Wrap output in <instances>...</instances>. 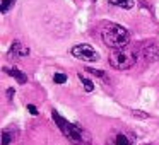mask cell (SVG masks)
Returning a JSON list of instances; mask_svg holds the SVG:
<instances>
[{"mask_svg": "<svg viewBox=\"0 0 159 145\" xmlns=\"http://www.w3.org/2000/svg\"><path fill=\"white\" fill-rule=\"evenodd\" d=\"M52 116H53V120H55L57 126L60 128V131H62V133L65 135V137L69 138V140L72 142L74 145H82L84 142H86L84 138H89L86 133H84V130H80L79 126H75V125L69 123V121H67L63 116H60L58 111L53 109V111H52Z\"/></svg>", "mask_w": 159, "mask_h": 145, "instance_id": "7a4b0ae2", "label": "cell"}, {"mask_svg": "<svg viewBox=\"0 0 159 145\" xmlns=\"http://www.w3.org/2000/svg\"><path fill=\"white\" fill-rule=\"evenodd\" d=\"M93 2H96V0H93Z\"/></svg>", "mask_w": 159, "mask_h": 145, "instance_id": "ac0fdd59", "label": "cell"}, {"mask_svg": "<svg viewBox=\"0 0 159 145\" xmlns=\"http://www.w3.org/2000/svg\"><path fill=\"white\" fill-rule=\"evenodd\" d=\"M101 38L103 43L111 50L116 48H125L130 43V33L120 24H115V22H108L103 26L101 29Z\"/></svg>", "mask_w": 159, "mask_h": 145, "instance_id": "6da1fadb", "label": "cell"}, {"mask_svg": "<svg viewBox=\"0 0 159 145\" xmlns=\"http://www.w3.org/2000/svg\"><path fill=\"white\" fill-rule=\"evenodd\" d=\"M142 56H144L147 62H154L157 58V46L156 45H145L142 48Z\"/></svg>", "mask_w": 159, "mask_h": 145, "instance_id": "52a82bcc", "label": "cell"}, {"mask_svg": "<svg viewBox=\"0 0 159 145\" xmlns=\"http://www.w3.org/2000/svg\"><path fill=\"white\" fill-rule=\"evenodd\" d=\"M28 111L33 114V116H36V114H38V109H36V106H33V104H28Z\"/></svg>", "mask_w": 159, "mask_h": 145, "instance_id": "2e32d148", "label": "cell"}, {"mask_svg": "<svg viewBox=\"0 0 159 145\" xmlns=\"http://www.w3.org/2000/svg\"><path fill=\"white\" fill-rule=\"evenodd\" d=\"M70 53H72L75 58L84 60V62H98V60H99L98 51L89 45H77L70 50Z\"/></svg>", "mask_w": 159, "mask_h": 145, "instance_id": "277c9868", "label": "cell"}, {"mask_svg": "<svg viewBox=\"0 0 159 145\" xmlns=\"http://www.w3.org/2000/svg\"><path fill=\"white\" fill-rule=\"evenodd\" d=\"M14 4H16V0H2V4H0V11L5 14V12H9V9H11Z\"/></svg>", "mask_w": 159, "mask_h": 145, "instance_id": "7c38bea8", "label": "cell"}, {"mask_svg": "<svg viewBox=\"0 0 159 145\" xmlns=\"http://www.w3.org/2000/svg\"><path fill=\"white\" fill-rule=\"evenodd\" d=\"M14 94H16V90L12 89V87H11V89H7V99L12 101V99H14Z\"/></svg>", "mask_w": 159, "mask_h": 145, "instance_id": "e0dca14e", "label": "cell"}, {"mask_svg": "<svg viewBox=\"0 0 159 145\" xmlns=\"http://www.w3.org/2000/svg\"><path fill=\"white\" fill-rule=\"evenodd\" d=\"M79 79H80V82H82V86H84V89H86V92H93V90H94V84L91 82L89 79H86L82 73H79Z\"/></svg>", "mask_w": 159, "mask_h": 145, "instance_id": "8fae6325", "label": "cell"}, {"mask_svg": "<svg viewBox=\"0 0 159 145\" xmlns=\"http://www.w3.org/2000/svg\"><path fill=\"white\" fill-rule=\"evenodd\" d=\"M135 62H137V53H135L134 50H130L128 46L111 50V53H110L111 67H115V68H118V70L130 68V67L135 65Z\"/></svg>", "mask_w": 159, "mask_h": 145, "instance_id": "3957f363", "label": "cell"}, {"mask_svg": "<svg viewBox=\"0 0 159 145\" xmlns=\"http://www.w3.org/2000/svg\"><path fill=\"white\" fill-rule=\"evenodd\" d=\"M29 55V48L22 46L19 41H14L11 46V51H9V56H14V58H22V56Z\"/></svg>", "mask_w": 159, "mask_h": 145, "instance_id": "8992f818", "label": "cell"}, {"mask_svg": "<svg viewBox=\"0 0 159 145\" xmlns=\"http://www.w3.org/2000/svg\"><path fill=\"white\" fill-rule=\"evenodd\" d=\"M5 72L11 73V75L14 77V79L17 80L19 84H26V82H28V77H26V73H24V72H21L19 68H11V70L5 68Z\"/></svg>", "mask_w": 159, "mask_h": 145, "instance_id": "9c48e42d", "label": "cell"}, {"mask_svg": "<svg viewBox=\"0 0 159 145\" xmlns=\"http://www.w3.org/2000/svg\"><path fill=\"white\" fill-rule=\"evenodd\" d=\"M110 4L121 9H132L135 5V0H110Z\"/></svg>", "mask_w": 159, "mask_h": 145, "instance_id": "30bf717a", "label": "cell"}, {"mask_svg": "<svg viewBox=\"0 0 159 145\" xmlns=\"http://www.w3.org/2000/svg\"><path fill=\"white\" fill-rule=\"evenodd\" d=\"M106 145H134V137H130L125 131H120V133L113 135L111 138H108Z\"/></svg>", "mask_w": 159, "mask_h": 145, "instance_id": "5b68a950", "label": "cell"}, {"mask_svg": "<svg viewBox=\"0 0 159 145\" xmlns=\"http://www.w3.org/2000/svg\"><path fill=\"white\" fill-rule=\"evenodd\" d=\"M86 72H91L93 75H98V77H104V72L103 70H96V68H87Z\"/></svg>", "mask_w": 159, "mask_h": 145, "instance_id": "9a60e30c", "label": "cell"}, {"mask_svg": "<svg viewBox=\"0 0 159 145\" xmlns=\"http://www.w3.org/2000/svg\"><path fill=\"white\" fill-rule=\"evenodd\" d=\"M16 135H17V131H14V128H4L2 130V145H11Z\"/></svg>", "mask_w": 159, "mask_h": 145, "instance_id": "ba28073f", "label": "cell"}, {"mask_svg": "<svg viewBox=\"0 0 159 145\" xmlns=\"http://www.w3.org/2000/svg\"><path fill=\"white\" fill-rule=\"evenodd\" d=\"M53 80H55V84H65L67 82V75L65 73H55V75H53Z\"/></svg>", "mask_w": 159, "mask_h": 145, "instance_id": "4fadbf2b", "label": "cell"}, {"mask_svg": "<svg viewBox=\"0 0 159 145\" xmlns=\"http://www.w3.org/2000/svg\"><path fill=\"white\" fill-rule=\"evenodd\" d=\"M132 114H134L135 118H142V120H147L149 114H145L144 111H137V109H132Z\"/></svg>", "mask_w": 159, "mask_h": 145, "instance_id": "5bb4252c", "label": "cell"}]
</instances>
